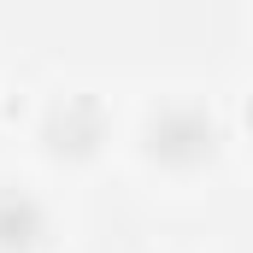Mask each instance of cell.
Instances as JSON below:
<instances>
[{
  "label": "cell",
  "mask_w": 253,
  "mask_h": 253,
  "mask_svg": "<svg viewBox=\"0 0 253 253\" xmlns=\"http://www.w3.org/2000/svg\"><path fill=\"white\" fill-rule=\"evenodd\" d=\"M218 147H224V129L212 118V106L194 100V94H171V100L147 106V118H141V153L159 171H171V177L212 171L218 165Z\"/></svg>",
  "instance_id": "obj_1"
},
{
  "label": "cell",
  "mask_w": 253,
  "mask_h": 253,
  "mask_svg": "<svg viewBox=\"0 0 253 253\" xmlns=\"http://www.w3.org/2000/svg\"><path fill=\"white\" fill-rule=\"evenodd\" d=\"M106 135H112V118H106V106L94 94H65V100L47 106V118H42V147L53 159H65V165L94 159L106 147Z\"/></svg>",
  "instance_id": "obj_2"
},
{
  "label": "cell",
  "mask_w": 253,
  "mask_h": 253,
  "mask_svg": "<svg viewBox=\"0 0 253 253\" xmlns=\"http://www.w3.org/2000/svg\"><path fill=\"white\" fill-rule=\"evenodd\" d=\"M53 236L47 200L24 183H0V253H42Z\"/></svg>",
  "instance_id": "obj_3"
},
{
  "label": "cell",
  "mask_w": 253,
  "mask_h": 253,
  "mask_svg": "<svg viewBox=\"0 0 253 253\" xmlns=\"http://www.w3.org/2000/svg\"><path fill=\"white\" fill-rule=\"evenodd\" d=\"M248 124H253V106H248Z\"/></svg>",
  "instance_id": "obj_4"
}]
</instances>
